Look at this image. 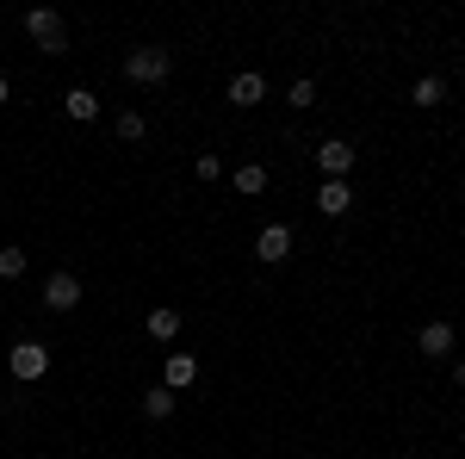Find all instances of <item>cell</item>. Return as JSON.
Segmentation results:
<instances>
[{"mask_svg":"<svg viewBox=\"0 0 465 459\" xmlns=\"http://www.w3.org/2000/svg\"><path fill=\"white\" fill-rule=\"evenodd\" d=\"M168 75H174V50H162V44H143L124 56V81H137V87H155Z\"/></svg>","mask_w":465,"mask_h":459,"instance_id":"cell-1","label":"cell"},{"mask_svg":"<svg viewBox=\"0 0 465 459\" xmlns=\"http://www.w3.org/2000/svg\"><path fill=\"white\" fill-rule=\"evenodd\" d=\"M25 32H32V44H37V50H50V56L69 50V25H63L50 6H32V13H25Z\"/></svg>","mask_w":465,"mask_h":459,"instance_id":"cell-2","label":"cell"},{"mask_svg":"<svg viewBox=\"0 0 465 459\" xmlns=\"http://www.w3.org/2000/svg\"><path fill=\"white\" fill-rule=\"evenodd\" d=\"M6 366H13V379H25V385H32V379L50 373V348H44V342H19V348L6 354Z\"/></svg>","mask_w":465,"mask_h":459,"instance_id":"cell-3","label":"cell"},{"mask_svg":"<svg viewBox=\"0 0 465 459\" xmlns=\"http://www.w3.org/2000/svg\"><path fill=\"white\" fill-rule=\"evenodd\" d=\"M317 168H322L329 180H348V168H354V143H341V137L317 143Z\"/></svg>","mask_w":465,"mask_h":459,"instance_id":"cell-4","label":"cell"},{"mask_svg":"<svg viewBox=\"0 0 465 459\" xmlns=\"http://www.w3.org/2000/svg\"><path fill=\"white\" fill-rule=\"evenodd\" d=\"M81 304V280L74 274H50L44 280V311H74Z\"/></svg>","mask_w":465,"mask_h":459,"instance_id":"cell-5","label":"cell"},{"mask_svg":"<svg viewBox=\"0 0 465 459\" xmlns=\"http://www.w3.org/2000/svg\"><path fill=\"white\" fill-rule=\"evenodd\" d=\"M416 348L429 354V360H447V354L460 348V335H453V323H440V317H434V323H422V335H416Z\"/></svg>","mask_w":465,"mask_h":459,"instance_id":"cell-6","label":"cell"},{"mask_svg":"<svg viewBox=\"0 0 465 459\" xmlns=\"http://www.w3.org/2000/svg\"><path fill=\"white\" fill-rule=\"evenodd\" d=\"M286 254H292V230H286V224H267V230L254 236V261L273 267V261H286Z\"/></svg>","mask_w":465,"mask_h":459,"instance_id":"cell-7","label":"cell"},{"mask_svg":"<svg viewBox=\"0 0 465 459\" xmlns=\"http://www.w3.org/2000/svg\"><path fill=\"white\" fill-rule=\"evenodd\" d=\"M261 100H267V81H261V75L254 69H242V75H230V106H261Z\"/></svg>","mask_w":465,"mask_h":459,"instance_id":"cell-8","label":"cell"},{"mask_svg":"<svg viewBox=\"0 0 465 459\" xmlns=\"http://www.w3.org/2000/svg\"><path fill=\"white\" fill-rule=\"evenodd\" d=\"M348 205H354L348 180H322V193H317V212H322V217H348Z\"/></svg>","mask_w":465,"mask_h":459,"instance_id":"cell-9","label":"cell"},{"mask_svg":"<svg viewBox=\"0 0 465 459\" xmlns=\"http://www.w3.org/2000/svg\"><path fill=\"white\" fill-rule=\"evenodd\" d=\"M193 379H199V360H193V354H168V366H162V385H168V391H186Z\"/></svg>","mask_w":465,"mask_h":459,"instance_id":"cell-10","label":"cell"},{"mask_svg":"<svg viewBox=\"0 0 465 459\" xmlns=\"http://www.w3.org/2000/svg\"><path fill=\"white\" fill-rule=\"evenodd\" d=\"M180 335V311L174 304H155V311H149V342H174Z\"/></svg>","mask_w":465,"mask_h":459,"instance_id":"cell-11","label":"cell"},{"mask_svg":"<svg viewBox=\"0 0 465 459\" xmlns=\"http://www.w3.org/2000/svg\"><path fill=\"white\" fill-rule=\"evenodd\" d=\"M63 106H69V118L87 125V118H100V94H94V87H69V94H63Z\"/></svg>","mask_w":465,"mask_h":459,"instance_id":"cell-12","label":"cell"},{"mask_svg":"<svg viewBox=\"0 0 465 459\" xmlns=\"http://www.w3.org/2000/svg\"><path fill=\"white\" fill-rule=\"evenodd\" d=\"M230 186H236L242 199H254V193H267V168H261V162H242V168L230 175Z\"/></svg>","mask_w":465,"mask_h":459,"instance_id":"cell-13","label":"cell"},{"mask_svg":"<svg viewBox=\"0 0 465 459\" xmlns=\"http://www.w3.org/2000/svg\"><path fill=\"white\" fill-rule=\"evenodd\" d=\"M440 100H447V81H440V75H422V81H416V94H410V106H440Z\"/></svg>","mask_w":465,"mask_h":459,"instance_id":"cell-14","label":"cell"},{"mask_svg":"<svg viewBox=\"0 0 465 459\" xmlns=\"http://www.w3.org/2000/svg\"><path fill=\"white\" fill-rule=\"evenodd\" d=\"M143 416H149V423H168V416H174V391L155 385V391L143 397Z\"/></svg>","mask_w":465,"mask_h":459,"instance_id":"cell-15","label":"cell"},{"mask_svg":"<svg viewBox=\"0 0 465 459\" xmlns=\"http://www.w3.org/2000/svg\"><path fill=\"white\" fill-rule=\"evenodd\" d=\"M112 131H118L124 143H143L149 125H143V112H118V118H112Z\"/></svg>","mask_w":465,"mask_h":459,"instance_id":"cell-16","label":"cell"},{"mask_svg":"<svg viewBox=\"0 0 465 459\" xmlns=\"http://www.w3.org/2000/svg\"><path fill=\"white\" fill-rule=\"evenodd\" d=\"M0 280H25V248H0Z\"/></svg>","mask_w":465,"mask_h":459,"instance_id":"cell-17","label":"cell"},{"mask_svg":"<svg viewBox=\"0 0 465 459\" xmlns=\"http://www.w3.org/2000/svg\"><path fill=\"white\" fill-rule=\"evenodd\" d=\"M286 100H292V112H311V106H317V81H292Z\"/></svg>","mask_w":465,"mask_h":459,"instance_id":"cell-18","label":"cell"},{"mask_svg":"<svg viewBox=\"0 0 465 459\" xmlns=\"http://www.w3.org/2000/svg\"><path fill=\"white\" fill-rule=\"evenodd\" d=\"M6 100H13V87H6V75H0V106H6Z\"/></svg>","mask_w":465,"mask_h":459,"instance_id":"cell-19","label":"cell"}]
</instances>
